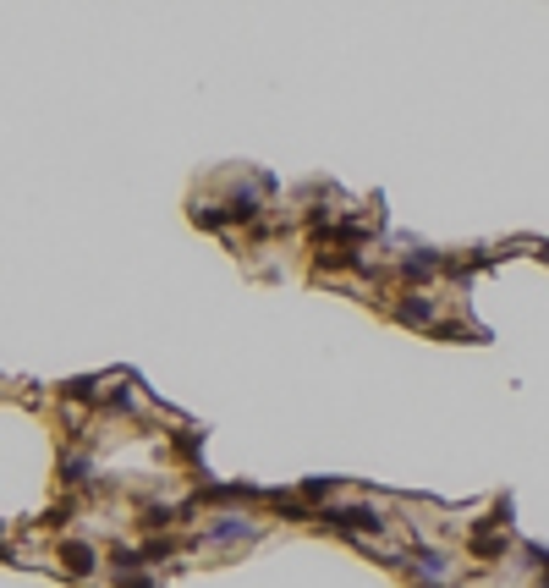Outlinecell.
<instances>
[{
  "label": "cell",
  "mask_w": 549,
  "mask_h": 588,
  "mask_svg": "<svg viewBox=\"0 0 549 588\" xmlns=\"http://www.w3.org/2000/svg\"><path fill=\"white\" fill-rule=\"evenodd\" d=\"M55 555H60V572H66V577H78V583H88V577L99 572V550H94L88 539H60Z\"/></svg>",
  "instance_id": "6da1fadb"
},
{
  "label": "cell",
  "mask_w": 549,
  "mask_h": 588,
  "mask_svg": "<svg viewBox=\"0 0 549 588\" xmlns=\"http://www.w3.org/2000/svg\"><path fill=\"white\" fill-rule=\"evenodd\" d=\"M116 588H160L149 572H132V577H116Z\"/></svg>",
  "instance_id": "7a4b0ae2"
},
{
  "label": "cell",
  "mask_w": 549,
  "mask_h": 588,
  "mask_svg": "<svg viewBox=\"0 0 549 588\" xmlns=\"http://www.w3.org/2000/svg\"><path fill=\"white\" fill-rule=\"evenodd\" d=\"M538 588H549V561H544V566H538Z\"/></svg>",
  "instance_id": "3957f363"
}]
</instances>
